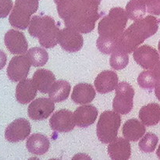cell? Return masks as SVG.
Here are the masks:
<instances>
[{
	"mask_svg": "<svg viewBox=\"0 0 160 160\" xmlns=\"http://www.w3.org/2000/svg\"><path fill=\"white\" fill-rule=\"evenodd\" d=\"M58 14L67 28H73L82 34L94 30L99 19V2L95 0H54Z\"/></svg>",
	"mask_w": 160,
	"mask_h": 160,
	"instance_id": "cell-1",
	"label": "cell"
},
{
	"mask_svg": "<svg viewBox=\"0 0 160 160\" xmlns=\"http://www.w3.org/2000/svg\"><path fill=\"white\" fill-rule=\"evenodd\" d=\"M159 23V19L151 15L135 20L120 36L117 40L116 52H122L127 54L134 52L145 39L157 32Z\"/></svg>",
	"mask_w": 160,
	"mask_h": 160,
	"instance_id": "cell-2",
	"label": "cell"
},
{
	"mask_svg": "<svg viewBox=\"0 0 160 160\" xmlns=\"http://www.w3.org/2000/svg\"><path fill=\"white\" fill-rule=\"evenodd\" d=\"M28 32L31 36L38 38L42 47L51 48L59 43L60 30L54 19L48 16H34L30 22Z\"/></svg>",
	"mask_w": 160,
	"mask_h": 160,
	"instance_id": "cell-3",
	"label": "cell"
},
{
	"mask_svg": "<svg viewBox=\"0 0 160 160\" xmlns=\"http://www.w3.org/2000/svg\"><path fill=\"white\" fill-rule=\"evenodd\" d=\"M128 18L126 10L123 8H112L108 15L99 21L98 34L100 37L117 41L124 31Z\"/></svg>",
	"mask_w": 160,
	"mask_h": 160,
	"instance_id": "cell-4",
	"label": "cell"
},
{
	"mask_svg": "<svg viewBox=\"0 0 160 160\" xmlns=\"http://www.w3.org/2000/svg\"><path fill=\"white\" fill-rule=\"evenodd\" d=\"M39 0H16L9 17V23L13 28L25 30L30 24L31 17L37 12Z\"/></svg>",
	"mask_w": 160,
	"mask_h": 160,
	"instance_id": "cell-5",
	"label": "cell"
},
{
	"mask_svg": "<svg viewBox=\"0 0 160 160\" xmlns=\"http://www.w3.org/2000/svg\"><path fill=\"white\" fill-rule=\"evenodd\" d=\"M121 124L120 114L113 111H105L100 115L97 123L98 138L104 144L110 143L117 138Z\"/></svg>",
	"mask_w": 160,
	"mask_h": 160,
	"instance_id": "cell-6",
	"label": "cell"
},
{
	"mask_svg": "<svg viewBox=\"0 0 160 160\" xmlns=\"http://www.w3.org/2000/svg\"><path fill=\"white\" fill-rule=\"evenodd\" d=\"M134 90L131 84L120 82L116 88V95L112 101V108L119 114L125 115L132 110Z\"/></svg>",
	"mask_w": 160,
	"mask_h": 160,
	"instance_id": "cell-7",
	"label": "cell"
},
{
	"mask_svg": "<svg viewBox=\"0 0 160 160\" xmlns=\"http://www.w3.org/2000/svg\"><path fill=\"white\" fill-rule=\"evenodd\" d=\"M31 63L27 55L16 56L9 61L7 67V76L13 82L26 79L29 73Z\"/></svg>",
	"mask_w": 160,
	"mask_h": 160,
	"instance_id": "cell-8",
	"label": "cell"
},
{
	"mask_svg": "<svg viewBox=\"0 0 160 160\" xmlns=\"http://www.w3.org/2000/svg\"><path fill=\"white\" fill-rule=\"evenodd\" d=\"M31 131V123L24 118H18L8 125L5 131V138L12 143L26 139Z\"/></svg>",
	"mask_w": 160,
	"mask_h": 160,
	"instance_id": "cell-9",
	"label": "cell"
},
{
	"mask_svg": "<svg viewBox=\"0 0 160 160\" xmlns=\"http://www.w3.org/2000/svg\"><path fill=\"white\" fill-rule=\"evenodd\" d=\"M133 57L139 66L146 70H153L160 60L157 50L148 45H144L134 50Z\"/></svg>",
	"mask_w": 160,
	"mask_h": 160,
	"instance_id": "cell-10",
	"label": "cell"
},
{
	"mask_svg": "<svg viewBox=\"0 0 160 160\" xmlns=\"http://www.w3.org/2000/svg\"><path fill=\"white\" fill-rule=\"evenodd\" d=\"M59 44L65 51L76 52L82 48L84 38L79 31L73 28H65L60 31Z\"/></svg>",
	"mask_w": 160,
	"mask_h": 160,
	"instance_id": "cell-11",
	"label": "cell"
},
{
	"mask_svg": "<svg viewBox=\"0 0 160 160\" xmlns=\"http://www.w3.org/2000/svg\"><path fill=\"white\" fill-rule=\"evenodd\" d=\"M55 105L52 100L47 98H39L29 105L28 113L33 120H43L53 112Z\"/></svg>",
	"mask_w": 160,
	"mask_h": 160,
	"instance_id": "cell-12",
	"label": "cell"
},
{
	"mask_svg": "<svg viewBox=\"0 0 160 160\" xmlns=\"http://www.w3.org/2000/svg\"><path fill=\"white\" fill-rule=\"evenodd\" d=\"M52 130L57 132H70L74 128L73 113L68 109H60L55 112L49 120Z\"/></svg>",
	"mask_w": 160,
	"mask_h": 160,
	"instance_id": "cell-13",
	"label": "cell"
},
{
	"mask_svg": "<svg viewBox=\"0 0 160 160\" xmlns=\"http://www.w3.org/2000/svg\"><path fill=\"white\" fill-rule=\"evenodd\" d=\"M5 45L12 54L21 55L27 52L28 43L24 34L17 30H9L4 37Z\"/></svg>",
	"mask_w": 160,
	"mask_h": 160,
	"instance_id": "cell-14",
	"label": "cell"
},
{
	"mask_svg": "<svg viewBox=\"0 0 160 160\" xmlns=\"http://www.w3.org/2000/svg\"><path fill=\"white\" fill-rule=\"evenodd\" d=\"M98 113V109L92 105L79 106L73 113L75 124L79 128H88L95 123Z\"/></svg>",
	"mask_w": 160,
	"mask_h": 160,
	"instance_id": "cell-15",
	"label": "cell"
},
{
	"mask_svg": "<svg viewBox=\"0 0 160 160\" xmlns=\"http://www.w3.org/2000/svg\"><path fill=\"white\" fill-rule=\"evenodd\" d=\"M108 153L112 160H128L131 155V144L126 138H116L109 143Z\"/></svg>",
	"mask_w": 160,
	"mask_h": 160,
	"instance_id": "cell-16",
	"label": "cell"
},
{
	"mask_svg": "<svg viewBox=\"0 0 160 160\" xmlns=\"http://www.w3.org/2000/svg\"><path fill=\"white\" fill-rule=\"evenodd\" d=\"M118 75L112 70H104L95 80V87L101 94L112 92L118 85Z\"/></svg>",
	"mask_w": 160,
	"mask_h": 160,
	"instance_id": "cell-17",
	"label": "cell"
},
{
	"mask_svg": "<svg viewBox=\"0 0 160 160\" xmlns=\"http://www.w3.org/2000/svg\"><path fill=\"white\" fill-rule=\"evenodd\" d=\"M37 91L32 80L26 78L20 81L17 85L16 98L20 104H28L35 98Z\"/></svg>",
	"mask_w": 160,
	"mask_h": 160,
	"instance_id": "cell-18",
	"label": "cell"
},
{
	"mask_svg": "<svg viewBox=\"0 0 160 160\" xmlns=\"http://www.w3.org/2000/svg\"><path fill=\"white\" fill-rule=\"evenodd\" d=\"M96 92L93 86L87 83H81L73 88L71 98L75 103L81 105L88 104L95 98Z\"/></svg>",
	"mask_w": 160,
	"mask_h": 160,
	"instance_id": "cell-19",
	"label": "cell"
},
{
	"mask_svg": "<svg viewBox=\"0 0 160 160\" xmlns=\"http://www.w3.org/2000/svg\"><path fill=\"white\" fill-rule=\"evenodd\" d=\"M32 81L36 88L41 93L46 94L49 92L52 86L56 82V77L50 70L39 69L33 75Z\"/></svg>",
	"mask_w": 160,
	"mask_h": 160,
	"instance_id": "cell-20",
	"label": "cell"
},
{
	"mask_svg": "<svg viewBox=\"0 0 160 160\" xmlns=\"http://www.w3.org/2000/svg\"><path fill=\"white\" fill-rule=\"evenodd\" d=\"M26 147L31 153L42 156L46 153L50 148V142L46 136L41 134H33L28 138Z\"/></svg>",
	"mask_w": 160,
	"mask_h": 160,
	"instance_id": "cell-21",
	"label": "cell"
},
{
	"mask_svg": "<svg viewBox=\"0 0 160 160\" xmlns=\"http://www.w3.org/2000/svg\"><path fill=\"white\" fill-rule=\"evenodd\" d=\"M145 125L137 119H131L125 122L123 127V135L131 142H137L145 134Z\"/></svg>",
	"mask_w": 160,
	"mask_h": 160,
	"instance_id": "cell-22",
	"label": "cell"
},
{
	"mask_svg": "<svg viewBox=\"0 0 160 160\" xmlns=\"http://www.w3.org/2000/svg\"><path fill=\"white\" fill-rule=\"evenodd\" d=\"M139 118L145 126H155L160 120V106L157 103L144 106L139 111Z\"/></svg>",
	"mask_w": 160,
	"mask_h": 160,
	"instance_id": "cell-23",
	"label": "cell"
},
{
	"mask_svg": "<svg viewBox=\"0 0 160 160\" xmlns=\"http://www.w3.org/2000/svg\"><path fill=\"white\" fill-rule=\"evenodd\" d=\"M71 86L68 81L60 80L54 83L48 92V96L54 102H60L68 98Z\"/></svg>",
	"mask_w": 160,
	"mask_h": 160,
	"instance_id": "cell-24",
	"label": "cell"
},
{
	"mask_svg": "<svg viewBox=\"0 0 160 160\" xmlns=\"http://www.w3.org/2000/svg\"><path fill=\"white\" fill-rule=\"evenodd\" d=\"M126 12L131 20H139L146 13V5L142 0H131L126 6Z\"/></svg>",
	"mask_w": 160,
	"mask_h": 160,
	"instance_id": "cell-25",
	"label": "cell"
},
{
	"mask_svg": "<svg viewBox=\"0 0 160 160\" xmlns=\"http://www.w3.org/2000/svg\"><path fill=\"white\" fill-rule=\"evenodd\" d=\"M27 56L33 67H43L48 60V54L44 48L34 47L30 48L27 52Z\"/></svg>",
	"mask_w": 160,
	"mask_h": 160,
	"instance_id": "cell-26",
	"label": "cell"
},
{
	"mask_svg": "<svg viewBox=\"0 0 160 160\" xmlns=\"http://www.w3.org/2000/svg\"><path fill=\"white\" fill-rule=\"evenodd\" d=\"M159 138L153 133H147L139 142V148L144 152H152L157 145Z\"/></svg>",
	"mask_w": 160,
	"mask_h": 160,
	"instance_id": "cell-27",
	"label": "cell"
},
{
	"mask_svg": "<svg viewBox=\"0 0 160 160\" xmlns=\"http://www.w3.org/2000/svg\"><path fill=\"white\" fill-rule=\"evenodd\" d=\"M138 83L139 86L145 89L156 88L158 84V81L152 73V70H149L143 71L140 73L138 78Z\"/></svg>",
	"mask_w": 160,
	"mask_h": 160,
	"instance_id": "cell-28",
	"label": "cell"
},
{
	"mask_svg": "<svg viewBox=\"0 0 160 160\" xmlns=\"http://www.w3.org/2000/svg\"><path fill=\"white\" fill-rule=\"evenodd\" d=\"M109 63L114 70H120L124 69L129 63V56L122 52H115L110 56Z\"/></svg>",
	"mask_w": 160,
	"mask_h": 160,
	"instance_id": "cell-29",
	"label": "cell"
},
{
	"mask_svg": "<svg viewBox=\"0 0 160 160\" xmlns=\"http://www.w3.org/2000/svg\"><path fill=\"white\" fill-rule=\"evenodd\" d=\"M146 5L147 12L155 16H160V0H142Z\"/></svg>",
	"mask_w": 160,
	"mask_h": 160,
	"instance_id": "cell-30",
	"label": "cell"
},
{
	"mask_svg": "<svg viewBox=\"0 0 160 160\" xmlns=\"http://www.w3.org/2000/svg\"><path fill=\"white\" fill-rule=\"evenodd\" d=\"M12 0H0V18H6L12 10Z\"/></svg>",
	"mask_w": 160,
	"mask_h": 160,
	"instance_id": "cell-31",
	"label": "cell"
},
{
	"mask_svg": "<svg viewBox=\"0 0 160 160\" xmlns=\"http://www.w3.org/2000/svg\"><path fill=\"white\" fill-rule=\"evenodd\" d=\"M71 160H92V158L84 153H78L75 155Z\"/></svg>",
	"mask_w": 160,
	"mask_h": 160,
	"instance_id": "cell-32",
	"label": "cell"
},
{
	"mask_svg": "<svg viewBox=\"0 0 160 160\" xmlns=\"http://www.w3.org/2000/svg\"><path fill=\"white\" fill-rule=\"evenodd\" d=\"M6 61H7L6 54L3 51L0 50V70L6 66Z\"/></svg>",
	"mask_w": 160,
	"mask_h": 160,
	"instance_id": "cell-33",
	"label": "cell"
},
{
	"mask_svg": "<svg viewBox=\"0 0 160 160\" xmlns=\"http://www.w3.org/2000/svg\"><path fill=\"white\" fill-rule=\"evenodd\" d=\"M155 94H156V96L157 97L158 99L160 101V82L158 83L156 88H155Z\"/></svg>",
	"mask_w": 160,
	"mask_h": 160,
	"instance_id": "cell-34",
	"label": "cell"
},
{
	"mask_svg": "<svg viewBox=\"0 0 160 160\" xmlns=\"http://www.w3.org/2000/svg\"><path fill=\"white\" fill-rule=\"evenodd\" d=\"M156 155H157V156L159 157V159H160V144L159 145V148H158L157 151H156Z\"/></svg>",
	"mask_w": 160,
	"mask_h": 160,
	"instance_id": "cell-35",
	"label": "cell"
},
{
	"mask_svg": "<svg viewBox=\"0 0 160 160\" xmlns=\"http://www.w3.org/2000/svg\"><path fill=\"white\" fill-rule=\"evenodd\" d=\"M28 160H40V159H38V158H36V157H31V158H30Z\"/></svg>",
	"mask_w": 160,
	"mask_h": 160,
	"instance_id": "cell-36",
	"label": "cell"
},
{
	"mask_svg": "<svg viewBox=\"0 0 160 160\" xmlns=\"http://www.w3.org/2000/svg\"><path fill=\"white\" fill-rule=\"evenodd\" d=\"M158 48H159V51L160 52V40H159V45H158Z\"/></svg>",
	"mask_w": 160,
	"mask_h": 160,
	"instance_id": "cell-37",
	"label": "cell"
},
{
	"mask_svg": "<svg viewBox=\"0 0 160 160\" xmlns=\"http://www.w3.org/2000/svg\"><path fill=\"white\" fill-rule=\"evenodd\" d=\"M95 1H97V2H101V1H102V0H95Z\"/></svg>",
	"mask_w": 160,
	"mask_h": 160,
	"instance_id": "cell-38",
	"label": "cell"
},
{
	"mask_svg": "<svg viewBox=\"0 0 160 160\" xmlns=\"http://www.w3.org/2000/svg\"><path fill=\"white\" fill-rule=\"evenodd\" d=\"M49 160H59V159H49Z\"/></svg>",
	"mask_w": 160,
	"mask_h": 160,
	"instance_id": "cell-39",
	"label": "cell"
}]
</instances>
